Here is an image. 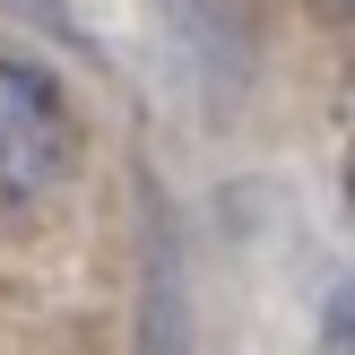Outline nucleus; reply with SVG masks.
I'll return each instance as SVG.
<instances>
[{
	"label": "nucleus",
	"mask_w": 355,
	"mask_h": 355,
	"mask_svg": "<svg viewBox=\"0 0 355 355\" xmlns=\"http://www.w3.org/2000/svg\"><path fill=\"white\" fill-rule=\"evenodd\" d=\"M78 173V121L61 87L26 61H0V208H35Z\"/></svg>",
	"instance_id": "f257e3e1"
},
{
	"label": "nucleus",
	"mask_w": 355,
	"mask_h": 355,
	"mask_svg": "<svg viewBox=\"0 0 355 355\" xmlns=\"http://www.w3.org/2000/svg\"><path fill=\"white\" fill-rule=\"evenodd\" d=\"M329 355H355V286L329 304Z\"/></svg>",
	"instance_id": "f03ea898"
},
{
	"label": "nucleus",
	"mask_w": 355,
	"mask_h": 355,
	"mask_svg": "<svg viewBox=\"0 0 355 355\" xmlns=\"http://www.w3.org/2000/svg\"><path fill=\"white\" fill-rule=\"evenodd\" d=\"M321 9H329V17H355V0H321Z\"/></svg>",
	"instance_id": "7ed1b4c3"
}]
</instances>
